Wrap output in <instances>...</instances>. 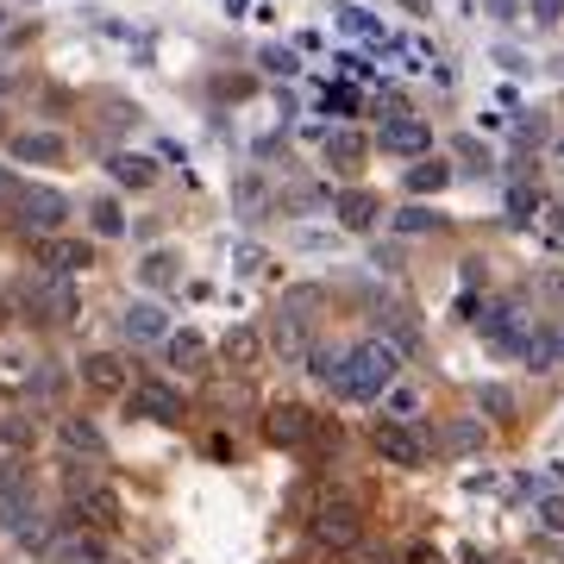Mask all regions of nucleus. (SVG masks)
Instances as JSON below:
<instances>
[{
    "label": "nucleus",
    "instance_id": "72a5a7b5",
    "mask_svg": "<svg viewBox=\"0 0 564 564\" xmlns=\"http://www.w3.org/2000/svg\"><path fill=\"white\" fill-rule=\"evenodd\" d=\"M489 7V20H521L527 13V0H484Z\"/></svg>",
    "mask_w": 564,
    "mask_h": 564
},
{
    "label": "nucleus",
    "instance_id": "9b49d317",
    "mask_svg": "<svg viewBox=\"0 0 564 564\" xmlns=\"http://www.w3.org/2000/svg\"><path fill=\"white\" fill-rule=\"evenodd\" d=\"M39 263L51 270V276H76V270H88V263H95V245H82V239H44L39 245Z\"/></svg>",
    "mask_w": 564,
    "mask_h": 564
},
{
    "label": "nucleus",
    "instance_id": "f257e3e1",
    "mask_svg": "<svg viewBox=\"0 0 564 564\" xmlns=\"http://www.w3.org/2000/svg\"><path fill=\"white\" fill-rule=\"evenodd\" d=\"M395 377H402V345L364 339L339 358L333 395H345V402H383V389H395Z\"/></svg>",
    "mask_w": 564,
    "mask_h": 564
},
{
    "label": "nucleus",
    "instance_id": "c9c22d12",
    "mask_svg": "<svg viewBox=\"0 0 564 564\" xmlns=\"http://www.w3.org/2000/svg\"><path fill=\"white\" fill-rule=\"evenodd\" d=\"M57 389H63V377H57V370H44V377H39V402H51Z\"/></svg>",
    "mask_w": 564,
    "mask_h": 564
},
{
    "label": "nucleus",
    "instance_id": "1a4fd4ad",
    "mask_svg": "<svg viewBox=\"0 0 564 564\" xmlns=\"http://www.w3.org/2000/svg\"><path fill=\"white\" fill-rule=\"evenodd\" d=\"M314 433V414L302 402H270L263 408V440L270 445H302Z\"/></svg>",
    "mask_w": 564,
    "mask_h": 564
},
{
    "label": "nucleus",
    "instance_id": "6e6552de",
    "mask_svg": "<svg viewBox=\"0 0 564 564\" xmlns=\"http://www.w3.org/2000/svg\"><path fill=\"white\" fill-rule=\"evenodd\" d=\"M477 326H484V339L496 345V351H521V345H527V314L514 302L484 307V314H477Z\"/></svg>",
    "mask_w": 564,
    "mask_h": 564
},
{
    "label": "nucleus",
    "instance_id": "ddd939ff",
    "mask_svg": "<svg viewBox=\"0 0 564 564\" xmlns=\"http://www.w3.org/2000/svg\"><path fill=\"white\" fill-rule=\"evenodd\" d=\"M333 214H339L345 232H370L377 214H383V202H377L370 188H345V195H333Z\"/></svg>",
    "mask_w": 564,
    "mask_h": 564
},
{
    "label": "nucleus",
    "instance_id": "4be33fe9",
    "mask_svg": "<svg viewBox=\"0 0 564 564\" xmlns=\"http://www.w3.org/2000/svg\"><path fill=\"white\" fill-rule=\"evenodd\" d=\"M445 182H452V163H414V170H408V188H414V195H440Z\"/></svg>",
    "mask_w": 564,
    "mask_h": 564
},
{
    "label": "nucleus",
    "instance_id": "f03ea898",
    "mask_svg": "<svg viewBox=\"0 0 564 564\" xmlns=\"http://www.w3.org/2000/svg\"><path fill=\"white\" fill-rule=\"evenodd\" d=\"M0 533L13 545H25V552H44L51 545V521L39 514L32 496H0Z\"/></svg>",
    "mask_w": 564,
    "mask_h": 564
},
{
    "label": "nucleus",
    "instance_id": "b1692460",
    "mask_svg": "<svg viewBox=\"0 0 564 564\" xmlns=\"http://www.w3.org/2000/svg\"><path fill=\"white\" fill-rule=\"evenodd\" d=\"M88 220H95V232H101V239H120V232H126L120 202H95V207H88Z\"/></svg>",
    "mask_w": 564,
    "mask_h": 564
},
{
    "label": "nucleus",
    "instance_id": "5701e85b",
    "mask_svg": "<svg viewBox=\"0 0 564 564\" xmlns=\"http://www.w3.org/2000/svg\"><path fill=\"white\" fill-rule=\"evenodd\" d=\"M63 445H69V452H88V458H101V433H95L88 421H63Z\"/></svg>",
    "mask_w": 564,
    "mask_h": 564
},
{
    "label": "nucleus",
    "instance_id": "e433bc0d",
    "mask_svg": "<svg viewBox=\"0 0 564 564\" xmlns=\"http://www.w3.org/2000/svg\"><path fill=\"white\" fill-rule=\"evenodd\" d=\"M552 358H558V364H564V333H552Z\"/></svg>",
    "mask_w": 564,
    "mask_h": 564
},
{
    "label": "nucleus",
    "instance_id": "4468645a",
    "mask_svg": "<svg viewBox=\"0 0 564 564\" xmlns=\"http://www.w3.org/2000/svg\"><path fill=\"white\" fill-rule=\"evenodd\" d=\"M76 508H82V521H88V527H101V533H113V527L126 521V514H120V496H113L107 484H88V489L76 496Z\"/></svg>",
    "mask_w": 564,
    "mask_h": 564
},
{
    "label": "nucleus",
    "instance_id": "aec40b11",
    "mask_svg": "<svg viewBox=\"0 0 564 564\" xmlns=\"http://www.w3.org/2000/svg\"><path fill=\"white\" fill-rule=\"evenodd\" d=\"M113 182H126V188H151V176H158V170H151V158H139V151H113Z\"/></svg>",
    "mask_w": 564,
    "mask_h": 564
},
{
    "label": "nucleus",
    "instance_id": "39448f33",
    "mask_svg": "<svg viewBox=\"0 0 564 564\" xmlns=\"http://www.w3.org/2000/svg\"><path fill=\"white\" fill-rule=\"evenodd\" d=\"M377 144H383L389 158H426V151H433V126L414 120V113H389Z\"/></svg>",
    "mask_w": 564,
    "mask_h": 564
},
{
    "label": "nucleus",
    "instance_id": "423d86ee",
    "mask_svg": "<svg viewBox=\"0 0 564 564\" xmlns=\"http://www.w3.org/2000/svg\"><path fill=\"white\" fill-rule=\"evenodd\" d=\"M370 445L383 452L395 470H421L426 464V445H421V433L414 426H402V421H377V433H370Z\"/></svg>",
    "mask_w": 564,
    "mask_h": 564
},
{
    "label": "nucleus",
    "instance_id": "f8f14e48",
    "mask_svg": "<svg viewBox=\"0 0 564 564\" xmlns=\"http://www.w3.org/2000/svg\"><path fill=\"white\" fill-rule=\"evenodd\" d=\"M25 302L44 307L51 321H69V314H76V289H69V276H51V270H44V276L25 289Z\"/></svg>",
    "mask_w": 564,
    "mask_h": 564
},
{
    "label": "nucleus",
    "instance_id": "2f4dec72",
    "mask_svg": "<svg viewBox=\"0 0 564 564\" xmlns=\"http://www.w3.org/2000/svg\"><path fill=\"white\" fill-rule=\"evenodd\" d=\"M0 440H7V445H32V440H39V426L13 414V421H0Z\"/></svg>",
    "mask_w": 564,
    "mask_h": 564
},
{
    "label": "nucleus",
    "instance_id": "393cba45",
    "mask_svg": "<svg viewBox=\"0 0 564 564\" xmlns=\"http://www.w3.org/2000/svg\"><path fill=\"white\" fill-rule=\"evenodd\" d=\"M139 276L151 282V289H170V282H176V258H170V251H151V258L139 263Z\"/></svg>",
    "mask_w": 564,
    "mask_h": 564
},
{
    "label": "nucleus",
    "instance_id": "58836bf2",
    "mask_svg": "<svg viewBox=\"0 0 564 564\" xmlns=\"http://www.w3.org/2000/svg\"><path fill=\"white\" fill-rule=\"evenodd\" d=\"M0 132H7V120H0Z\"/></svg>",
    "mask_w": 564,
    "mask_h": 564
},
{
    "label": "nucleus",
    "instance_id": "c85d7f7f",
    "mask_svg": "<svg viewBox=\"0 0 564 564\" xmlns=\"http://www.w3.org/2000/svg\"><path fill=\"white\" fill-rule=\"evenodd\" d=\"M339 25H345V32H358V39H377V32H383V25L364 13V7H339Z\"/></svg>",
    "mask_w": 564,
    "mask_h": 564
},
{
    "label": "nucleus",
    "instance_id": "f3484780",
    "mask_svg": "<svg viewBox=\"0 0 564 564\" xmlns=\"http://www.w3.org/2000/svg\"><path fill=\"white\" fill-rule=\"evenodd\" d=\"M120 326H126V339H163V333H170V321H163L158 302H132L120 314Z\"/></svg>",
    "mask_w": 564,
    "mask_h": 564
},
{
    "label": "nucleus",
    "instance_id": "2eb2a0df",
    "mask_svg": "<svg viewBox=\"0 0 564 564\" xmlns=\"http://www.w3.org/2000/svg\"><path fill=\"white\" fill-rule=\"evenodd\" d=\"M220 358L232 364L239 377H245V370H258V364H263V333H258V326H232V333L220 339Z\"/></svg>",
    "mask_w": 564,
    "mask_h": 564
},
{
    "label": "nucleus",
    "instance_id": "9d476101",
    "mask_svg": "<svg viewBox=\"0 0 564 564\" xmlns=\"http://www.w3.org/2000/svg\"><path fill=\"white\" fill-rule=\"evenodd\" d=\"M132 414H144V421H158V426H176L182 421V395L170 383H139L132 389Z\"/></svg>",
    "mask_w": 564,
    "mask_h": 564
},
{
    "label": "nucleus",
    "instance_id": "473e14b6",
    "mask_svg": "<svg viewBox=\"0 0 564 564\" xmlns=\"http://www.w3.org/2000/svg\"><path fill=\"white\" fill-rule=\"evenodd\" d=\"M527 13H533L540 25H558L564 20V0H527Z\"/></svg>",
    "mask_w": 564,
    "mask_h": 564
},
{
    "label": "nucleus",
    "instance_id": "cd10ccee",
    "mask_svg": "<svg viewBox=\"0 0 564 564\" xmlns=\"http://www.w3.org/2000/svg\"><path fill=\"white\" fill-rule=\"evenodd\" d=\"M445 440H452V452H477V445H484V421H452Z\"/></svg>",
    "mask_w": 564,
    "mask_h": 564
},
{
    "label": "nucleus",
    "instance_id": "f704fd0d",
    "mask_svg": "<svg viewBox=\"0 0 564 564\" xmlns=\"http://www.w3.org/2000/svg\"><path fill=\"white\" fill-rule=\"evenodd\" d=\"M333 107L351 113V107H358V88H326V113H333Z\"/></svg>",
    "mask_w": 564,
    "mask_h": 564
},
{
    "label": "nucleus",
    "instance_id": "0eeeda50",
    "mask_svg": "<svg viewBox=\"0 0 564 564\" xmlns=\"http://www.w3.org/2000/svg\"><path fill=\"white\" fill-rule=\"evenodd\" d=\"M82 389H95V395H126V383H132V370H126L120 351H88V358L76 364Z\"/></svg>",
    "mask_w": 564,
    "mask_h": 564
},
{
    "label": "nucleus",
    "instance_id": "a211bd4d",
    "mask_svg": "<svg viewBox=\"0 0 564 564\" xmlns=\"http://www.w3.org/2000/svg\"><path fill=\"white\" fill-rule=\"evenodd\" d=\"M364 151H370V139H364V132H351V126L326 132V163H339V170H358Z\"/></svg>",
    "mask_w": 564,
    "mask_h": 564
},
{
    "label": "nucleus",
    "instance_id": "a878e982",
    "mask_svg": "<svg viewBox=\"0 0 564 564\" xmlns=\"http://www.w3.org/2000/svg\"><path fill=\"white\" fill-rule=\"evenodd\" d=\"M484 414H489V421H514V389H508V383H484Z\"/></svg>",
    "mask_w": 564,
    "mask_h": 564
},
{
    "label": "nucleus",
    "instance_id": "4c0bfd02",
    "mask_svg": "<svg viewBox=\"0 0 564 564\" xmlns=\"http://www.w3.org/2000/svg\"><path fill=\"white\" fill-rule=\"evenodd\" d=\"M402 7H408V13H426V0H402Z\"/></svg>",
    "mask_w": 564,
    "mask_h": 564
},
{
    "label": "nucleus",
    "instance_id": "c756f323",
    "mask_svg": "<svg viewBox=\"0 0 564 564\" xmlns=\"http://www.w3.org/2000/svg\"><path fill=\"white\" fill-rule=\"evenodd\" d=\"M263 69H270V76H295V69H302V63H295V51H276V44H270V51H263Z\"/></svg>",
    "mask_w": 564,
    "mask_h": 564
},
{
    "label": "nucleus",
    "instance_id": "7ed1b4c3",
    "mask_svg": "<svg viewBox=\"0 0 564 564\" xmlns=\"http://www.w3.org/2000/svg\"><path fill=\"white\" fill-rule=\"evenodd\" d=\"M307 533H314V545H326V552H351V545L364 540V521L345 502H326V508L307 514Z\"/></svg>",
    "mask_w": 564,
    "mask_h": 564
},
{
    "label": "nucleus",
    "instance_id": "dca6fc26",
    "mask_svg": "<svg viewBox=\"0 0 564 564\" xmlns=\"http://www.w3.org/2000/svg\"><path fill=\"white\" fill-rule=\"evenodd\" d=\"M13 158L20 163H63L69 158V139L63 132H25V139H13Z\"/></svg>",
    "mask_w": 564,
    "mask_h": 564
},
{
    "label": "nucleus",
    "instance_id": "412c9836",
    "mask_svg": "<svg viewBox=\"0 0 564 564\" xmlns=\"http://www.w3.org/2000/svg\"><path fill=\"white\" fill-rule=\"evenodd\" d=\"M202 358H207L202 333H170V364H176V370H202Z\"/></svg>",
    "mask_w": 564,
    "mask_h": 564
},
{
    "label": "nucleus",
    "instance_id": "bb28decb",
    "mask_svg": "<svg viewBox=\"0 0 564 564\" xmlns=\"http://www.w3.org/2000/svg\"><path fill=\"white\" fill-rule=\"evenodd\" d=\"M395 232H440V214H433V207H402V214H395Z\"/></svg>",
    "mask_w": 564,
    "mask_h": 564
},
{
    "label": "nucleus",
    "instance_id": "7c9ffc66",
    "mask_svg": "<svg viewBox=\"0 0 564 564\" xmlns=\"http://www.w3.org/2000/svg\"><path fill=\"white\" fill-rule=\"evenodd\" d=\"M533 514H540V527H545V533H564V496H545V502L533 508Z\"/></svg>",
    "mask_w": 564,
    "mask_h": 564
},
{
    "label": "nucleus",
    "instance_id": "6ab92c4d",
    "mask_svg": "<svg viewBox=\"0 0 564 564\" xmlns=\"http://www.w3.org/2000/svg\"><path fill=\"white\" fill-rule=\"evenodd\" d=\"M383 414L389 421H402V426H414L426 414V395L414 383H395V389H383Z\"/></svg>",
    "mask_w": 564,
    "mask_h": 564
},
{
    "label": "nucleus",
    "instance_id": "20e7f679",
    "mask_svg": "<svg viewBox=\"0 0 564 564\" xmlns=\"http://www.w3.org/2000/svg\"><path fill=\"white\" fill-rule=\"evenodd\" d=\"M20 226L25 232H44V239H57V226L69 220V202H63L57 188H20Z\"/></svg>",
    "mask_w": 564,
    "mask_h": 564
}]
</instances>
